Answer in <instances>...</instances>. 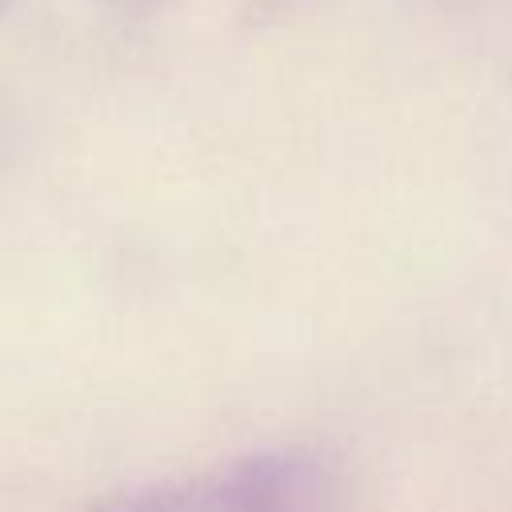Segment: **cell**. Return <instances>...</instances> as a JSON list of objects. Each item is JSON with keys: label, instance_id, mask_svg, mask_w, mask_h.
<instances>
[{"label": "cell", "instance_id": "6da1fadb", "mask_svg": "<svg viewBox=\"0 0 512 512\" xmlns=\"http://www.w3.org/2000/svg\"><path fill=\"white\" fill-rule=\"evenodd\" d=\"M92 512H336V476L312 452H260L236 464L120 492Z\"/></svg>", "mask_w": 512, "mask_h": 512}]
</instances>
